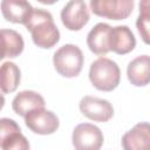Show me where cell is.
I'll list each match as a JSON object with an SVG mask.
<instances>
[{
  "mask_svg": "<svg viewBox=\"0 0 150 150\" xmlns=\"http://www.w3.org/2000/svg\"><path fill=\"white\" fill-rule=\"evenodd\" d=\"M1 42H2V55L1 59H14L18 57L25 48L22 35L14 29H1Z\"/></svg>",
  "mask_w": 150,
  "mask_h": 150,
  "instance_id": "16",
  "label": "cell"
},
{
  "mask_svg": "<svg viewBox=\"0 0 150 150\" xmlns=\"http://www.w3.org/2000/svg\"><path fill=\"white\" fill-rule=\"evenodd\" d=\"M89 80L97 90L105 93L112 91L120 84V67L115 61L108 57H98L90 64Z\"/></svg>",
  "mask_w": 150,
  "mask_h": 150,
  "instance_id": "2",
  "label": "cell"
},
{
  "mask_svg": "<svg viewBox=\"0 0 150 150\" xmlns=\"http://www.w3.org/2000/svg\"><path fill=\"white\" fill-rule=\"evenodd\" d=\"M34 8L28 1L23 0H4L1 1V12L4 18L13 23L26 25Z\"/></svg>",
  "mask_w": 150,
  "mask_h": 150,
  "instance_id": "13",
  "label": "cell"
},
{
  "mask_svg": "<svg viewBox=\"0 0 150 150\" xmlns=\"http://www.w3.org/2000/svg\"><path fill=\"white\" fill-rule=\"evenodd\" d=\"M127 77L135 87H145L150 83V56L139 55L127 67Z\"/></svg>",
  "mask_w": 150,
  "mask_h": 150,
  "instance_id": "15",
  "label": "cell"
},
{
  "mask_svg": "<svg viewBox=\"0 0 150 150\" xmlns=\"http://www.w3.org/2000/svg\"><path fill=\"white\" fill-rule=\"evenodd\" d=\"M46 102L45 98L34 90H23L15 95V97L12 101V109L13 111L21 116L26 117L27 114L35 109L45 108Z\"/></svg>",
  "mask_w": 150,
  "mask_h": 150,
  "instance_id": "14",
  "label": "cell"
},
{
  "mask_svg": "<svg viewBox=\"0 0 150 150\" xmlns=\"http://www.w3.org/2000/svg\"><path fill=\"white\" fill-rule=\"evenodd\" d=\"M21 80L20 68L11 61L4 62L0 69V87L4 94H9L16 90Z\"/></svg>",
  "mask_w": 150,
  "mask_h": 150,
  "instance_id": "17",
  "label": "cell"
},
{
  "mask_svg": "<svg viewBox=\"0 0 150 150\" xmlns=\"http://www.w3.org/2000/svg\"><path fill=\"white\" fill-rule=\"evenodd\" d=\"M61 21L68 30H81L89 21L90 14L87 4L82 0L67 2L61 9Z\"/></svg>",
  "mask_w": 150,
  "mask_h": 150,
  "instance_id": "9",
  "label": "cell"
},
{
  "mask_svg": "<svg viewBox=\"0 0 150 150\" xmlns=\"http://www.w3.org/2000/svg\"><path fill=\"white\" fill-rule=\"evenodd\" d=\"M121 144L123 150H150V123L135 124L123 135Z\"/></svg>",
  "mask_w": 150,
  "mask_h": 150,
  "instance_id": "10",
  "label": "cell"
},
{
  "mask_svg": "<svg viewBox=\"0 0 150 150\" xmlns=\"http://www.w3.org/2000/svg\"><path fill=\"white\" fill-rule=\"evenodd\" d=\"M25 27L30 33L34 45L40 48L49 49L60 41V30L52 13L46 9L34 8Z\"/></svg>",
  "mask_w": 150,
  "mask_h": 150,
  "instance_id": "1",
  "label": "cell"
},
{
  "mask_svg": "<svg viewBox=\"0 0 150 150\" xmlns=\"http://www.w3.org/2000/svg\"><path fill=\"white\" fill-rule=\"evenodd\" d=\"M139 14L136 20V27L142 41L150 45V0H142L138 4Z\"/></svg>",
  "mask_w": 150,
  "mask_h": 150,
  "instance_id": "18",
  "label": "cell"
},
{
  "mask_svg": "<svg viewBox=\"0 0 150 150\" xmlns=\"http://www.w3.org/2000/svg\"><path fill=\"white\" fill-rule=\"evenodd\" d=\"M111 26L104 22L96 23L87 34V46L91 53L104 56L110 52L109 38H110Z\"/></svg>",
  "mask_w": 150,
  "mask_h": 150,
  "instance_id": "11",
  "label": "cell"
},
{
  "mask_svg": "<svg viewBox=\"0 0 150 150\" xmlns=\"http://www.w3.org/2000/svg\"><path fill=\"white\" fill-rule=\"evenodd\" d=\"M91 12L109 20H124L134 9V0H90Z\"/></svg>",
  "mask_w": 150,
  "mask_h": 150,
  "instance_id": "4",
  "label": "cell"
},
{
  "mask_svg": "<svg viewBox=\"0 0 150 150\" xmlns=\"http://www.w3.org/2000/svg\"><path fill=\"white\" fill-rule=\"evenodd\" d=\"M110 52L124 55L132 52L136 47V38L128 26L111 27L109 38Z\"/></svg>",
  "mask_w": 150,
  "mask_h": 150,
  "instance_id": "12",
  "label": "cell"
},
{
  "mask_svg": "<svg viewBox=\"0 0 150 150\" xmlns=\"http://www.w3.org/2000/svg\"><path fill=\"white\" fill-rule=\"evenodd\" d=\"M80 111L87 118L95 122H108L114 116V107L108 100L86 95L79 103Z\"/></svg>",
  "mask_w": 150,
  "mask_h": 150,
  "instance_id": "7",
  "label": "cell"
},
{
  "mask_svg": "<svg viewBox=\"0 0 150 150\" xmlns=\"http://www.w3.org/2000/svg\"><path fill=\"white\" fill-rule=\"evenodd\" d=\"M83 53L73 43L61 46L53 55V64L55 70L63 77H76L83 67Z\"/></svg>",
  "mask_w": 150,
  "mask_h": 150,
  "instance_id": "3",
  "label": "cell"
},
{
  "mask_svg": "<svg viewBox=\"0 0 150 150\" xmlns=\"http://www.w3.org/2000/svg\"><path fill=\"white\" fill-rule=\"evenodd\" d=\"M104 137L101 129L91 123L77 124L71 134V143L75 150H100Z\"/></svg>",
  "mask_w": 150,
  "mask_h": 150,
  "instance_id": "5",
  "label": "cell"
},
{
  "mask_svg": "<svg viewBox=\"0 0 150 150\" xmlns=\"http://www.w3.org/2000/svg\"><path fill=\"white\" fill-rule=\"evenodd\" d=\"M0 124L1 150H30L29 142L21 134V129L14 120L2 117Z\"/></svg>",
  "mask_w": 150,
  "mask_h": 150,
  "instance_id": "8",
  "label": "cell"
},
{
  "mask_svg": "<svg viewBox=\"0 0 150 150\" xmlns=\"http://www.w3.org/2000/svg\"><path fill=\"white\" fill-rule=\"evenodd\" d=\"M25 123L30 131L38 135H52L60 127L59 117L53 111L45 108L35 109L27 114Z\"/></svg>",
  "mask_w": 150,
  "mask_h": 150,
  "instance_id": "6",
  "label": "cell"
}]
</instances>
